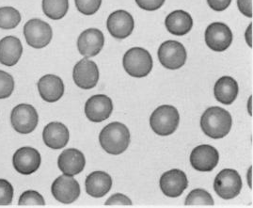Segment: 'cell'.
<instances>
[{
	"mask_svg": "<svg viewBox=\"0 0 253 208\" xmlns=\"http://www.w3.org/2000/svg\"><path fill=\"white\" fill-rule=\"evenodd\" d=\"M233 118L229 111L219 107L206 109L201 118V127L207 137L222 139L232 128Z\"/></svg>",
	"mask_w": 253,
	"mask_h": 208,
	"instance_id": "obj_1",
	"label": "cell"
},
{
	"mask_svg": "<svg viewBox=\"0 0 253 208\" xmlns=\"http://www.w3.org/2000/svg\"><path fill=\"white\" fill-rule=\"evenodd\" d=\"M101 147L110 155L118 156L126 151L130 144V132L126 125L114 122L104 129L99 135Z\"/></svg>",
	"mask_w": 253,
	"mask_h": 208,
	"instance_id": "obj_2",
	"label": "cell"
},
{
	"mask_svg": "<svg viewBox=\"0 0 253 208\" xmlns=\"http://www.w3.org/2000/svg\"><path fill=\"white\" fill-rule=\"evenodd\" d=\"M180 123V114L174 107L163 105L158 107L150 117V125L153 131L162 137L173 134Z\"/></svg>",
	"mask_w": 253,
	"mask_h": 208,
	"instance_id": "obj_3",
	"label": "cell"
},
{
	"mask_svg": "<svg viewBox=\"0 0 253 208\" xmlns=\"http://www.w3.org/2000/svg\"><path fill=\"white\" fill-rule=\"evenodd\" d=\"M123 64L130 77L141 79L151 73L154 62L151 54L146 49L133 47L125 54Z\"/></svg>",
	"mask_w": 253,
	"mask_h": 208,
	"instance_id": "obj_4",
	"label": "cell"
},
{
	"mask_svg": "<svg viewBox=\"0 0 253 208\" xmlns=\"http://www.w3.org/2000/svg\"><path fill=\"white\" fill-rule=\"evenodd\" d=\"M242 188V178L238 171L233 168H224L214 178V191L224 200L237 197Z\"/></svg>",
	"mask_w": 253,
	"mask_h": 208,
	"instance_id": "obj_5",
	"label": "cell"
},
{
	"mask_svg": "<svg viewBox=\"0 0 253 208\" xmlns=\"http://www.w3.org/2000/svg\"><path fill=\"white\" fill-rule=\"evenodd\" d=\"M24 36L30 46L41 49L50 43L53 31L46 22L34 18L28 21L24 26Z\"/></svg>",
	"mask_w": 253,
	"mask_h": 208,
	"instance_id": "obj_6",
	"label": "cell"
},
{
	"mask_svg": "<svg viewBox=\"0 0 253 208\" xmlns=\"http://www.w3.org/2000/svg\"><path fill=\"white\" fill-rule=\"evenodd\" d=\"M10 123L16 132L20 134H30L38 125L39 114L33 106L20 104L12 109Z\"/></svg>",
	"mask_w": 253,
	"mask_h": 208,
	"instance_id": "obj_7",
	"label": "cell"
},
{
	"mask_svg": "<svg viewBox=\"0 0 253 208\" xmlns=\"http://www.w3.org/2000/svg\"><path fill=\"white\" fill-rule=\"evenodd\" d=\"M160 63L169 70H177L185 65L187 54L185 46L177 41L164 42L157 52Z\"/></svg>",
	"mask_w": 253,
	"mask_h": 208,
	"instance_id": "obj_8",
	"label": "cell"
},
{
	"mask_svg": "<svg viewBox=\"0 0 253 208\" xmlns=\"http://www.w3.org/2000/svg\"><path fill=\"white\" fill-rule=\"evenodd\" d=\"M233 32L224 23L215 22L205 30V42L210 49L215 52H223L233 42Z\"/></svg>",
	"mask_w": 253,
	"mask_h": 208,
	"instance_id": "obj_9",
	"label": "cell"
},
{
	"mask_svg": "<svg viewBox=\"0 0 253 208\" xmlns=\"http://www.w3.org/2000/svg\"><path fill=\"white\" fill-rule=\"evenodd\" d=\"M99 77L97 64L88 58L79 60L74 67L73 79L80 89H93L97 85Z\"/></svg>",
	"mask_w": 253,
	"mask_h": 208,
	"instance_id": "obj_10",
	"label": "cell"
},
{
	"mask_svg": "<svg viewBox=\"0 0 253 208\" xmlns=\"http://www.w3.org/2000/svg\"><path fill=\"white\" fill-rule=\"evenodd\" d=\"M51 191L58 202L70 205L75 203L80 195L79 183L73 176L61 175L56 179L51 187Z\"/></svg>",
	"mask_w": 253,
	"mask_h": 208,
	"instance_id": "obj_11",
	"label": "cell"
},
{
	"mask_svg": "<svg viewBox=\"0 0 253 208\" xmlns=\"http://www.w3.org/2000/svg\"><path fill=\"white\" fill-rule=\"evenodd\" d=\"M107 27L112 37L123 40L132 34L135 28V21L126 10H116L108 16Z\"/></svg>",
	"mask_w": 253,
	"mask_h": 208,
	"instance_id": "obj_12",
	"label": "cell"
},
{
	"mask_svg": "<svg viewBox=\"0 0 253 208\" xmlns=\"http://www.w3.org/2000/svg\"><path fill=\"white\" fill-rule=\"evenodd\" d=\"M159 185L167 197L177 198L180 197L188 187V180L183 170L173 168L162 174Z\"/></svg>",
	"mask_w": 253,
	"mask_h": 208,
	"instance_id": "obj_13",
	"label": "cell"
},
{
	"mask_svg": "<svg viewBox=\"0 0 253 208\" xmlns=\"http://www.w3.org/2000/svg\"><path fill=\"white\" fill-rule=\"evenodd\" d=\"M41 155L36 149L22 147L18 149L12 158L13 167L20 174L30 175L38 170L41 166Z\"/></svg>",
	"mask_w": 253,
	"mask_h": 208,
	"instance_id": "obj_14",
	"label": "cell"
},
{
	"mask_svg": "<svg viewBox=\"0 0 253 208\" xmlns=\"http://www.w3.org/2000/svg\"><path fill=\"white\" fill-rule=\"evenodd\" d=\"M219 153L207 144H202L193 149L190 155L191 166L199 171H212L218 164Z\"/></svg>",
	"mask_w": 253,
	"mask_h": 208,
	"instance_id": "obj_15",
	"label": "cell"
},
{
	"mask_svg": "<svg viewBox=\"0 0 253 208\" xmlns=\"http://www.w3.org/2000/svg\"><path fill=\"white\" fill-rule=\"evenodd\" d=\"M113 111V103L106 94L91 96L85 105V114L90 122L101 123L110 117Z\"/></svg>",
	"mask_w": 253,
	"mask_h": 208,
	"instance_id": "obj_16",
	"label": "cell"
},
{
	"mask_svg": "<svg viewBox=\"0 0 253 208\" xmlns=\"http://www.w3.org/2000/svg\"><path fill=\"white\" fill-rule=\"evenodd\" d=\"M105 44V36L101 30L88 29L83 31L78 40L79 53L85 58H92L97 56Z\"/></svg>",
	"mask_w": 253,
	"mask_h": 208,
	"instance_id": "obj_17",
	"label": "cell"
},
{
	"mask_svg": "<svg viewBox=\"0 0 253 208\" xmlns=\"http://www.w3.org/2000/svg\"><path fill=\"white\" fill-rule=\"evenodd\" d=\"M86 165L85 156L78 149H67L63 151L58 159V166L63 174L75 176L79 174Z\"/></svg>",
	"mask_w": 253,
	"mask_h": 208,
	"instance_id": "obj_18",
	"label": "cell"
},
{
	"mask_svg": "<svg viewBox=\"0 0 253 208\" xmlns=\"http://www.w3.org/2000/svg\"><path fill=\"white\" fill-rule=\"evenodd\" d=\"M42 139L49 148L59 150L68 144L70 133L68 128L63 124L53 122L43 129Z\"/></svg>",
	"mask_w": 253,
	"mask_h": 208,
	"instance_id": "obj_19",
	"label": "cell"
},
{
	"mask_svg": "<svg viewBox=\"0 0 253 208\" xmlns=\"http://www.w3.org/2000/svg\"><path fill=\"white\" fill-rule=\"evenodd\" d=\"M38 89L42 99L48 103H54L63 96L64 84L58 76L46 75L40 79Z\"/></svg>",
	"mask_w": 253,
	"mask_h": 208,
	"instance_id": "obj_20",
	"label": "cell"
},
{
	"mask_svg": "<svg viewBox=\"0 0 253 208\" xmlns=\"http://www.w3.org/2000/svg\"><path fill=\"white\" fill-rule=\"evenodd\" d=\"M86 192L93 198H102L112 188V178L105 171H93L85 182Z\"/></svg>",
	"mask_w": 253,
	"mask_h": 208,
	"instance_id": "obj_21",
	"label": "cell"
},
{
	"mask_svg": "<svg viewBox=\"0 0 253 208\" xmlns=\"http://www.w3.org/2000/svg\"><path fill=\"white\" fill-rule=\"evenodd\" d=\"M23 54L21 41L14 36H7L0 40V63L5 66H14Z\"/></svg>",
	"mask_w": 253,
	"mask_h": 208,
	"instance_id": "obj_22",
	"label": "cell"
},
{
	"mask_svg": "<svg viewBox=\"0 0 253 208\" xmlns=\"http://www.w3.org/2000/svg\"><path fill=\"white\" fill-rule=\"evenodd\" d=\"M165 25L169 33L175 36H184L192 30L193 19L185 10H174L166 17Z\"/></svg>",
	"mask_w": 253,
	"mask_h": 208,
	"instance_id": "obj_23",
	"label": "cell"
},
{
	"mask_svg": "<svg viewBox=\"0 0 253 208\" xmlns=\"http://www.w3.org/2000/svg\"><path fill=\"white\" fill-rule=\"evenodd\" d=\"M237 81L232 77H222L214 84V98L223 105H232L238 95Z\"/></svg>",
	"mask_w": 253,
	"mask_h": 208,
	"instance_id": "obj_24",
	"label": "cell"
},
{
	"mask_svg": "<svg viewBox=\"0 0 253 208\" xmlns=\"http://www.w3.org/2000/svg\"><path fill=\"white\" fill-rule=\"evenodd\" d=\"M69 10V0H42L43 13L52 20L63 18Z\"/></svg>",
	"mask_w": 253,
	"mask_h": 208,
	"instance_id": "obj_25",
	"label": "cell"
},
{
	"mask_svg": "<svg viewBox=\"0 0 253 208\" xmlns=\"http://www.w3.org/2000/svg\"><path fill=\"white\" fill-rule=\"evenodd\" d=\"M214 199L211 194L202 188L193 189L185 199L186 207H211L214 206Z\"/></svg>",
	"mask_w": 253,
	"mask_h": 208,
	"instance_id": "obj_26",
	"label": "cell"
},
{
	"mask_svg": "<svg viewBox=\"0 0 253 208\" xmlns=\"http://www.w3.org/2000/svg\"><path fill=\"white\" fill-rule=\"evenodd\" d=\"M21 22L19 11L12 7L0 8V29L13 30Z\"/></svg>",
	"mask_w": 253,
	"mask_h": 208,
	"instance_id": "obj_27",
	"label": "cell"
},
{
	"mask_svg": "<svg viewBox=\"0 0 253 208\" xmlns=\"http://www.w3.org/2000/svg\"><path fill=\"white\" fill-rule=\"evenodd\" d=\"M18 206L20 207H43L45 201L36 190H27L20 196Z\"/></svg>",
	"mask_w": 253,
	"mask_h": 208,
	"instance_id": "obj_28",
	"label": "cell"
},
{
	"mask_svg": "<svg viewBox=\"0 0 253 208\" xmlns=\"http://www.w3.org/2000/svg\"><path fill=\"white\" fill-rule=\"evenodd\" d=\"M14 90V80L9 73L0 70V99L10 97Z\"/></svg>",
	"mask_w": 253,
	"mask_h": 208,
	"instance_id": "obj_29",
	"label": "cell"
},
{
	"mask_svg": "<svg viewBox=\"0 0 253 208\" xmlns=\"http://www.w3.org/2000/svg\"><path fill=\"white\" fill-rule=\"evenodd\" d=\"M79 12L84 15H92L96 13L102 4V0H75Z\"/></svg>",
	"mask_w": 253,
	"mask_h": 208,
	"instance_id": "obj_30",
	"label": "cell"
},
{
	"mask_svg": "<svg viewBox=\"0 0 253 208\" xmlns=\"http://www.w3.org/2000/svg\"><path fill=\"white\" fill-rule=\"evenodd\" d=\"M13 188L9 181L0 179V206H9L12 203Z\"/></svg>",
	"mask_w": 253,
	"mask_h": 208,
	"instance_id": "obj_31",
	"label": "cell"
},
{
	"mask_svg": "<svg viewBox=\"0 0 253 208\" xmlns=\"http://www.w3.org/2000/svg\"><path fill=\"white\" fill-rule=\"evenodd\" d=\"M105 205L108 207L109 206H115V207L132 206V201L122 193H116V194H113L111 197H109Z\"/></svg>",
	"mask_w": 253,
	"mask_h": 208,
	"instance_id": "obj_32",
	"label": "cell"
},
{
	"mask_svg": "<svg viewBox=\"0 0 253 208\" xmlns=\"http://www.w3.org/2000/svg\"><path fill=\"white\" fill-rule=\"evenodd\" d=\"M166 0H136V3L137 6L145 10H156L160 9Z\"/></svg>",
	"mask_w": 253,
	"mask_h": 208,
	"instance_id": "obj_33",
	"label": "cell"
},
{
	"mask_svg": "<svg viewBox=\"0 0 253 208\" xmlns=\"http://www.w3.org/2000/svg\"><path fill=\"white\" fill-rule=\"evenodd\" d=\"M237 7L245 16L253 17V0H237Z\"/></svg>",
	"mask_w": 253,
	"mask_h": 208,
	"instance_id": "obj_34",
	"label": "cell"
},
{
	"mask_svg": "<svg viewBox=\"0 0 253 208\" xmlns=\"http://www.w3.org/2000/svg\"><path fill=\"white\" fill-rule=\"evenodd\" d=\"M232 0H207L209 7L215 11H223L231 5Z\"/></svg>",
	"mask_w": 253,
	"mask_h": 208,
	"instance_id": "obj_35",
	"label": "cell"
},
{
	"mask_svg": "<svg viewBox=\"0 0 253 208\" xmlns=\"http://www.w3.org/2000/svg\"><path fill=\"white\" fill-rule=\"evenodd\" d=\"M252 29H253V25L251 24L248 28V30L246 31V41H247V43L249 44L250 47H253V42H252Z\"/></svg>",
	"mask_w": 253,
	"mask_h": 208,
	"instance_id": "obj_36",
	"label": "cell"
}]
</instances>
